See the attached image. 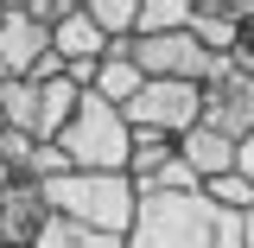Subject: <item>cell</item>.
<instances>
[{
    "label": "cell",
    "instance_id": "obj_4",
    "mask_svg": "<svg viewBox=\"0 0 254 248\" xmlns=\"http://www.w3.org/2000/svg\"><path fill=\"white\" fill-rule=\"evenodd\" d=\"M133 134H159V140H185L190 127L203 121V89L197 83H146L121 108Z\"/></svg>",
    "mask_w": 254,
    "mask_h": 248
},
{
    "label": "cell",
    "instance_id": "obj_10",
    "mask_svg": "<svg viewBox=\"0 0 254 248\" xmlns=\"http://www.w3.org/2000/svg\"><path fill=\"white\" fill-rule=\"evenodd\" d=\"M51 51H58L64 64H95L102 51H108V38L95 32V19L83 13V0H70V13L51 26Z\"/></svg>",
    "mask_w": 254,
    "mask_h": 248
},
{
    "label": "cell",
    "instance_id": "obj_2",
    "mask_svg": "<svg viewBox=\"0 0 254 248\" xmlns=\"http://www.w3.org/2000/svg\"><path fill=\"white\" fill-rule=\"evenodd\" d=\"M45 204H51V217H70L83 229H102V236L127 242L133 210H140V185L127 172H64V178L45 185Z\"/></svg>",
    "mask_w": 254,
    "mask_h": 248
},
{
    "label": "cell",
    "instance_id": "obj_14",
    "mask_svg": "<svg viewBox=\"0 0 254 248\" xmlns=\"http://www.w3.org/2000/svg\"><path fill=\"white\" fill-rule=\"evenodd\" d=\"M0 108H6V127H13V134H32V140H38V83H32V77L0 83Z\"/></svg>",
    "mask_w": 254,
    "mask_h": 248
},
{
    "label": "cell",
    "instance_id": "obj_17",
    "mask_svg": "<svg viewBox=\"0 0 254 248\" xmlns=\"http://www.w3.org/2000/svg\"><path fill=\"white\" fill-rule=\"evenodd\" d=\"M235 64H242V70H248V77H254V19H248V26H242V45H235Z\"/></svg>",
    "mask_w": 254,
    "mask_h": 248
},
{
    "label": "cell",
    "instance_id": "obj_3",
    "mask_svg": "<svg viewBox=\"0 0 254 248\" xmlns=\"http://www.w3.org/2000/svg\"><path fill=\"white\" fill-rule=\"evenodd\" d=\"M58 147L70 153L76 172H127V159H133V127H127V115L115 102H102L95 89H83L76 121L64 127Z\"/></svg>",
    "mask_w": 254,
    "mask_h": 248
},
{
    "label": "cell",
    "instance_id": "obj_7",
    "mask_svg": "<svg viewBox=\"0 0 254 248\" xmlns=\"http://www.w3.org/2000/svg\"><path fill=\"white\" fill-rule=\"evenodd\" d=\"M51 58V26L32 19L26 0H0V83H19Z\"/></svg>",
    "mask_w": 254,
    "mask_h": 248
},
{
    "label": "cell",
    "instance_id": "obj_9",
    "mask_svg": "<svg viewBox=\"0 0 254 248\" xmlns=\"http://www.w3.org/2000/svg\"><path fill=\"white\" fill-rule=\"evenodd\" d=\"M140 89H146V77H140V64H133V38H115V45L102 51V64H95V95L115 102V108H127Z\"/></svg>",
    "mask_w": 254,
    "mask_h": 248
},
{
    "label": "cell",
    "instance_id": "obj_6",
    "mask_svg": "<svg viewBox=\"0 0 254 248\" xmlns=\"http://www.w3.org/2000/svg\"><path fill=\"white\" fill-rule=\"evenodd\" d=\"M133 64H140V77H146V83H197V89H203V77L216 70V58H210L190 32L133 38Z\"/></svg>",
    "mask_w": 254,
    "mask_h": 248
},
{
    "label": "cell",
    "instance_id": "obj_8",
    "mask_svg": "<svg viewBox=\"0 0 254 248\" xmlns=\"http://www.w3.org/2000/svg\"><path fill=\"white\" fill-rule=\"evenodd\" d=\"M51 217V204H45V185L26 178V172H13L6 191H0V242L6 248H32L38 242V229Z\"/></svg>",
    "mask_w": 254,
    "mask_h": 248
},
{
    "label": "cell",
    "instance_id": "obj_19",
    "mask_svg": "<svg viewBox=\"0 0 254 248\" xmlns=\"http://www.w3.org/2000/svg\"><path fill=\"white\" fill-rule=\"evenodd\" d=\"M242 242L254 248V210H248V217H242Z\"/></svg>",
    "mask_w": 254,
    "mask_h": 248
},
{
    "label": "cell",
    "instance_id": "obj_21",
    "mask_svg": "<svg viewBox=\"0 0 254 248\" xmlns=\"http://www.w3.org/2000/svg\"><path fill=\"white\" fill-rule=\"evenodd\" d=\"M0 134H6V108H0Z\"/></svg>",
    "mask_w": 254,
    "mask_h": 248
},
{
    "label": "cell",
    "instance_id": "obj_1",
    "mask_svg": "<svg viewBox=\"0 0 254 248\" xmlns=\"http://www.w3.org/2000/svg\"><path fill=\"white\" fill-rule=\"evenodd\" d=\"M121 248H248L242 217L216 210L203 191H140V210Z\"/></svg>",
    "mask_w": 254,
    "mask_h": 248
},
{
    "label": "cell",
    "instance_id": "obj_20",
    "mask_svg": "<svg viewBox=\"0 0 254 248\" xmlns=\"http://www.w3.org/2000/svg\"><path fill=\"white\" fill-rule=\"evenodd\" d=\"M6 178H13V172H6V165H0V191H6Z\"/></svg>",
    "mask_w": 254,
    "mask_h": 248
},
{
    "label": "cell",
    "instance_id": "obj_5",
    "mask_svg": "<svg viewBox=\"0 0 254 248\" xmlns=\"http://www.w3.org/2000/svg\"><path fill=\"white\" fill-rule=\"evenodd\" d=\"M203 127L235 147L254 134V77L235 58H216V70L203 77Z\"/></svg>",
    "mask_w": 254,
    "mask_h": 248
},
{
    "label": "cell",
    "instance_id": "obj_13",
    "mask_svg": "<svg viewBox=\"0 0 254 248\" xmlns=\"http://www.w3.org/2000/svg\"><path fill=\"white\" fill-rule=\"evenodd\" d=\"M83 13L95 19V32H102L108 45L140 32V0H83Z\"/></svg>",
    "mask_w": 254,
    "mask_h": 248
},
{
    "label": "cell",
    "instance_id": "obj_11",
    "mask_svg": "<svg viewBox=\"0 0 254 248\" xmlns=\"http://www.w3.org/2000/svg\"><path fill=\"white\" fill-rule=\"evenodd\" d=\"M178 159L210 185V178H222V172H235V140H222V134H210V127L197 121L185 140H178Z\"/></svg>",
    "mask_w": 254,
    "mask_h": 248
},
{
    "label": "cell",
    "instance_id": "obj_12",
    "mask_svg": "<svg viewBox=\"0 0 254 248\" xmlns=\"http://www.w3.org/2000/svg\"><path fill=\"white\" fill-rule=\"evenodd\" d=\"M197 0H140V32L133 38H165V32H190Z\"/></svg>",
    "mask_w": 254,
    "mask_h": 248
},
{
    "label": "cell",
    "instance_id": "obj_18",
    "mask_svg": "<svg viewBox=\"0 0 254 248\" xmlns=\"http://www.w3.org/2000/svg\"><path fill=\"white\" fill-rule=\"evenodd\" d=\"M235 172H242V178H248V185H254V134H248V140H242V147H235Z\"/></svg>",
    "mask_w": 254,
    "mask_h": 248
},
{
    "label": "cell",
    "instance_id": "obj_16",
    "mask_svg": "<svg viewBox=\"0 0 254 248\" xmlns=\"http://www.w3.org/2000/svg\"><path fill=\"white\" fill-rule=\"evenodd\" d=\"M203 197H210L216 210H229V217H248V210H254V185L242 178V172H222V178H210V185H203Z\"/></svg>",
    "mask_w": 254,
    "mask_h": 248
},
{
    "label": "cell",
    "instance_id": "obj_15",
    "mask_svg": "<svg viewBox=\"0 0 254 248\" xmlns=\"http://www.w3.org/2000/svg\"><path fill=\"white\" fill-rule=\"evenodd\" d=\"M32 248H121V242L102 236V229H83V223H70V217H45V229H38Z\"/></svg>",
    "mask_w": 254,
    "mask_h": 248
},
{
    "label": "cell",
    "instance_id": "obj_22",
    "mask_svg": "<svg viewBox=\"0 0 254 248\" xmlns=\"http://www.w3.org/2000/svg\"><path fill=\"white\" fill-rule=\"evenodd\" d=\"M0 248H6V242H0Z\"/></svg>",
    "mask_w": 254,
    "mask_h": 248
}]
</instances>
